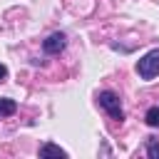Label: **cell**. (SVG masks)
I'll return each mask as SVG.
<instances>
[{
	"instance_id": "cell-4",
	"label": "cell",
	"mask_w": 159,
	"mask_h": 159,
	"mask_svg": "<svg viewBox=\"0 0 159 159\" xmlns=\"http://www.w3.org/2000/svg\"><path fill=\"white\" fill-rule=\"evenodd\" d=\"M40 157H42V159H50V157H55V159H65V157H67V152H65V149H60L57 144L47 142V144H42V147H40Z\"/></svg>"
},
{
	"instance_id": "cell-8",
	"label": "cell",
	"mask_w": 159,
	"mask_h": 159,
	"mask_svg": "<svg viewBox=\"0 0 159 159\" xmlns=\"http://www.w3.org/2000/svg\"><path fill=\"white\" fill-rule=\"evenodd\" d=\"M5 77H7V67H5V65H0V82H2Z\"/></svg>"
},
{
	"instance_id": "cell-6",
	"label": "cell",
	"mask_w": 159,
	"mask_h": 159,
	"mask_svg": "<svg viewBox=\"0 0 159 159\" xmlns=\"http://www.w3.org/2000/svg\"><path fill=\"white\" fill-rule=\"evenodd\" d=\"M144 122L149 127H159V107H149L147 114H144Z\"/></svg>"
},
{
	"instance_id": "cell-1",
	"label": "cell",
	"mask_w": 159,
	"mask_h": 159,
	"mask_svg": "<svg viewBox=\"0 0 159 159\" xmlns=\"http://www.w3.org/2000/svg\"><path fill=\"white\" fill-rule=\"evenodd\" d=\"M137 75L142 80H154L159 75V50H149L144 57L137 62Z\"/></svg>"
},
{
	"instance_id": "cell-3",
	"label": "cell",
	"mask_w": 159,
	"mask_h": 159,
	"mask_svg": "<svg viewBox=\"0 0 159 159\" xmlns=\"http://www.w3.org/2000/svg\"><path fill=\"white\" fill-rule=\"evenodd\" d=\"M65 45H67V37H65L62 32H52V35L42 42V50H45L47 55H60V52L65 50Z\"/></svg>"
},
{
	"instance_id": "cell-7",
	"label": "cell",
	"mask_w": 159,
	"mask_h": 159,
	"mask_svg": "<svg viewBox=\"0 0 159 159\" xmlns=\"http://www.w3.org/2000/svg\"><path fill=\"white\" fill-rule=\"evenodd\" d=\"M147 157L149 159H159V142L157 139H147Z\"/></svg>"
},
{
	"instance_id": "cell-5",
	"label": "cell",
	"mask_w": 159,
	"mask_h": 159,
	"mask_svg": "<svg viewBox=\"0 0 159 159\" xmlns=\"http://www.w3.org/2000/svg\"><path fill=\"white\" fill-rule=\"evenodd\" d=\"M15 109H17V102H15V99H7V97H2V99H0V117L15 114Z\"/></svg>"
},
{
	"instance_id": "cell-2",
	"label": "cell",
	"mask_w": 159,
	"mask_h": 159,
	"mask_svg": "<svg viewBox=\"0 0 159 159\" xmlns=\"http://www.w3.org/2000/svg\"><path fill=\"white\" fill-rule=\"evenodd\" d=\"M99 107L112 117V119H117V122H122L124 119V112H122V102H119V94H114L112 89H104V92H99Z\"/></svg>"
}]
</instances>
